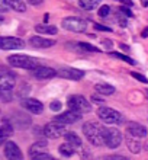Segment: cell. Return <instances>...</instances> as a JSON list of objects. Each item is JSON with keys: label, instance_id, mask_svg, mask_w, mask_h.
<instances>
[{"label": "cell", "instance_id": "1", "mask_svg": "<svg viewBox=\"0 0 148 160\" xmlns=\"http://www.w3.org/2000/svg\"><path fill=\"white\" fill-rule=\"evenodd\" d=\"M83 134L89 143H92L93 146H103L105 140H103V127L99 125L98 122H86L83 125Z\"/></svg>", "mask_w": 148, "mask_h": 160}, {"label": "cell", "instance_id": "2", "mask_svg": "<svg viewBox=\"0 0 148 160\" xmlns=\"http://www.w3.org/2000/svg\"><path fill=\"white\" fill-rule=\"evenodd\" d=\"M7 63L12 67L17 68H26V70H36V60L31 58L29 55H23V54H16V55H10L7 57Z\"/></svg>", "mask_w": 148, "mask_h": 160}, {"label": "cell", "instance_id": "3", "mask_svg": "<svg viewBox=\"0 0 148 160\" xmlns=\"http://www.w3.org/2000/svg\"><path fill=\"white\" fill-rule=\"evenodd\" d=\"M103 140L105 146L109 148H116L122 143V132L118 128L112 127H103Z\"/></svg>", "mask_w": 148, "mask_h": 160}, {"label": "cell", "instance_id": "4", "mask_svg": "<svg viewBox=\"0 0 148 160\" xmlns=\"http://www.w3.org/2000/svg\"><path fill=\"white\" fill-rule=\"evenodd\" d=\"M67 105L70 108V111H76L79 114H86V112H90L92 109V105L90 102H87L84 96L81 95H73L67 99Z\"/></svg>", "mask_w": 148, "mask_h": 160}, {"label": "cell", "instance_id": "5", "mask_svg": "<svg viewBox=\"0 0 148 160\" xmlns=\"http://www.w3.org/2000/svg\"><path fill=\"white\" fill-rule=\"evenodd\" d=\"M98 117L105 124H119L122 121V115L109 106H100L98 109Z\"/></svg>", "mask_w": 148, "mask_h": 160}, {"label": "cell", "instance_id": "6", "mask_svg": "<svg viewBox=\"0 0 148 160\" xmlns=\"http://www.w3.org/2000/svg\"><path fill=\"white\" fill-rule=\"evenodd\" d=\"M63 28L64 29L70 31V32H84L87 29V23H86L84 19L81 18H76V16H71V18H65L63 19Z\"/></svg>", "mask_w": 148, "mask_h": 160}, {"label": "cell", "instance_id": "7", "mask_svg": "<svg viewBox=\"0 0 148 160\" xmlns=\"http://www.w3.org/2000/svg\"><path fill=\"white\" fill-rule=\"evenodd\" d=\"M15 88V73L2 67L0 72V92H12Z\"/></svg>", "mask_w": 148, "mask_h": 160}, {"label": "cell", "instance_id": "8", "mask_svg": "<svg viewBox=\"0 0 148 160\" xmlns=\"http://www.w3.org/2000/svg\"><path fill=\"white\" fill-rule=\"evenodd\" d=\"M3 154L7 160H23V154H22L21 148L13 141H6L3 144Z\"/></svg>", "mask_w": 148, "mask_h": 160}, {"label": "cell", "instance_id": "9", "mask_svg": "<svg viewBox=\"0 0 148 160\" xmlns=\"http://www.w3.org/2000/svg\"><path fill=\"white\" fill-rule=\"evenodd\" d=\"M64 127L63 124H60V122H51V124H47V125L44 127V134H45V137H48V138H60L61 135H65L67 132L64 131Z\"/></svg>", "mask_w": 148, "mask_h": 160}, {"label": "cell", "instance_id": "10", "mask_svg": "<svg viewBox=\"0 0 148 160\" xmlns=\"http://www.w3.org/2000/svg\"><path fill=\"white\" fill-rule=\"evenodd\" d=\"M10 121H12L13 127H16L17 130H26V128L31 125V117L29 115L23 114V112H17V111H15V112L12 114Z\"/></svg>", "mask_w": 148, "mask_h": 160}, {"label": "cell", "instance_id": "11", "mask_svg": "<svg viewBox=\"0 0 148 160\" xmlns=\"http://www.w3.org/2000/svg\"><path fill=\"white\" fill-rule=\"evenodd\" d=\"M25 42L23 39L16 38V37H3L0 39V48L4 51L7 50H19V48H23Z\"/></svg>", "mask_w": 148, "mask_h": 160}, {"label": "cell", "instance_id": "12", "mask_svg": "<svg viewBox=\"0 0 148 160\" xmlns=\"http://www.w3.org/2000/svg\"><path fill=\"white\" fill-rule=\"evenodd\" d=\"M81 115L83 114H79L76 111H67V112H63V114L57 115L54 118V121L60 122V124H63V125H70V124H74V122L80 121Z\"/></svg>", "mask_w": 148, "mask_h": 160}, {"label": "cell", "instance_id": "13", "mask_svg": "<svg viewBox=\"0 0 148 160\" xmlns=\"http://www.w3.org/2000/svg\"><path fill=\"white\" fill-rule=\"evenodd\" d=\"M21 106L23 109L29 111V112H32V114H35V115L41 114L44 111L42 103H41L38 99H32V98H23L21 101Z\"/></svg>", "mask_w": 148, "mask_h": 160}, {"label": "cell", "instance_id": "14", "mask_svg": "<svg viewBox=\"0 0 148 160\" xmlns=\"http://www.w3.org/2000/svg\"><path fill=\"white\" fill-rule=\"evenodd\" d=\"M127 132L135 138H145L148 134L147 128L144 125H141L140 122H135V121H129L127 124Z\"/></svg>", "mask_w": 148, "mask_h": 160}, {"label": "cell", "instance_id": "15", "mask_svg": "<svg viewBox=\"0 0 148 160\" xmlns=\"http://www.w3.org/2000/svg\"><path fill=\"white\" fill-rule=\"evenodd\" d=\"M57 76H60L61 79H67V80H81V77L84 76V72L77 70V68H71V67H63L57 72Z\"/></svg>", "mask_w": 148, "mask_h": 160}, {"label": "cell", "instance_id": "16", "mask_svg": "<svg viewBox=\"0 0 148 160\" xmlns=\"http://www.w3.org/2000/svg\"><path fill=\"white\" fill-rule=\"evenodd\" d=\"M13 134V124L7 117L2 118V130H0V144H4L6 140Z\"/></svg>", "mask_w": 148, "mask_h": 160}, {"label": "cell", "instance_id": "17", "mask_svg": "<svg viewBox=\"0 0 148 160\" xmlns=\"http://www.w3.org/2000/svg\"><path fill=\"white\" fill-rule=\"evenodd\" d=\"M29 44L35 48H51L52 45H55L54 39H48V38H42L38 35H34L29 38Z\"/></svg>", "mask_w": 148, "mask_h": 160}, {"label": "cell", "instance_id": "18", "mask_svg": "<svg viewBox=\"0 0 148 160\" xmlns=\"http://www.w3.org/2000/svg\"><path fill=\"white\" fill-rule=\"evenodd\" d=\"M34 76L38 80H48L57 76V72L51 67H38L34 72Z\"/></svg>", "mask_w": 148, "mask_h": 160}, {"label": "cell", "instance_id": "19", "mask_svg": "<svg viewBox=\"0 0 148 160\" xmlns=\"http://www.w3.org/2000/svg\"><path fill=\"white\" fill-rule=\"evenodd\" d=\"M47 153V141H36L29 147V156L31 159H34L36 156L45 154Z\"/></svg>", "mask_w": 148, "mask_h": 160}, {"label": "cell", "instance_id": "20", "mask_svg": "<svg viewBox=\"0 0 148 160\" xmlns=\"http://www.w3.org/2000/svg\"><path fill=\"white\" fill-rule=\"evenodd\" d=\"M127 147L129 148V152L134 153V154H138L141 152V143L140 140H136L135 137H128L127 135Z\"/></svg>", "mask_w": 148, "mask_h": 160}, {"label": "cell", "instance_id": "21", "mask_svg": "<svg viewBox=\"0 0 148 160\" xmlns=\"http://www.w3.org/2000/svg\"><path fill=\"white\" fill-rule=\"evenodd\" d=\"M94 90H96V93H99V95H105V96H107V95H113L115 93V88L112 86V84H107V83H99L94 86Z\"/></svg>", "mask_w": 148, "mask_h": 160}, {"label": "cell", "instance_id": "22", "mask_svg": "<svg viewBox=\"0 0 148 160\" xmlns=\"http://www.w3.org/2000/svg\"><path fill=\"white\" fill-rule=\"evenodd\" d=\"M64 138H65V143L71 144L73 147H81V138L76 134V132L70 131V132H67V134H65V137H64Z\"/></svg>", "mask_w": 148, "mask_h": 160}, {"label": "cell", "instance_id": "23", "mask_svg": "<svg viewBox=\"0 0 148 160\" xmlns=\"http://www.w3.org/2000/svg\"><path fill=\"white\" fill-rule=\"evenodd\" d=\"M35 31H36V32H41V34H45V35H55L57 34V28H55L54 25H47V23L36 25L35 26Z\"/></svg>", "mask_w": 148, "mask_h": 160}, {"label": "cell", "instance_id": "24", "mask_svg": "<svg viewBox=\"0 0 148 160\" xmlns=\"http://www.w3.org/2000/svg\"><path fill=\"white\" fill-rule=\"evenodd\" d=\"M79 4L84 10H93V9H96L100 4V0H80Z\"/></svg>", "mask_w": 148, "mask_h": 160}, {"label": "cell", "instance_id": "25", "mask_svg": "<svg viewBox=\"0 0 148 160\" xmlns=\"http://www.w3.org/2000/svg\"><path fill=\"white\" fill-rule=\"evenodd\" d=\"M9 4L16 12H25L26 10V3L23 0H9Z\"/></svg>", "mask_w": 148, "mask_h": 160}, {"label": "cell", "instance_id": "26", "mask_svg": "<svg viewBox=\"0 0 148 160\" xmlns=\"http://www.w3.org/2000/svg\"><path fill=\"white\" fill-rule=\"evenodd\" d=\"M58 150H60V153H61L63 156H65V157H70V156L74 154V148H73L71 144H68V143L61 144V146L58 147Z\"/></svg>", "mask_w": 148, "mask_h": 160}, {"label": "cell", "instance_id": "27", "mask_svg": "<svg viewBox=\"0 0 148 160\" xmlns=\"http://www.w3.org/2000/svg\"><path fill=\"white\" fill-rule=\"evenodd\" d=\"M79 47H80L81 50H84V51H92V52H99V51H100L98 47L90 45V44H87V42H80V44H79Z\"/></svg>", "mask_w": 148, "mask_h": 160}, {"label": "cell", "instance_id": "28", "mask_svg": "<svg viewBox=\"0 0 148 160\" xmlns=\"http://www.w3.org/2000/svg\"><path fill=\"white\" fill-rule=\"evenodd\" d=\"M110 55H112V57H115V58L123 60V61H127V63H129V64H134V60H132L131 57H128V55H123V54H121V52H110Z\"/></svg>", "mask_w": 148, "mask_h": 160}, {"label": "cell", "instance_id": "29", "mask_svg": "<svg viewBox=\"0 0 148 160\" xmlns=\"http://www.w3.org/2000/svg\"><path fill=\"white\" fill-rule=\"evenodd\" d=\"M109 12H110V6H107V4H103L100 9H99V16L100 18H105V16H107L109 15Z\"/></svg>", "mask_w": 148, "mask_h": 160}, {"label": "cell", "instance_id": "30", "mask_svg": "<svg viewBox=\"0 0 148 160\" xmlns=\"http://www.w3.org/2000/svg\"><path fill=\"white\" fill-rule=\"evenodd\" d=\"M51 111H54V112H58V111H61V108H63V105H61V102L60 101H52L50 105Z\"/></svg>", "mask_w": 148, "mask_h": 160}, {"label": "cell", "instance_id": "31", "mask_svg": "<svg viewBox=\"0 0 148 160\" xmlns=\"http://www.w3.org/2000/svg\"><path fill=\"white\" fill-rule=\"evenodd\" d=\"M10 8V4H9V0H0V10H2V13L7 12Z\"/></svg>", "mask_w": 148, "mask_h": 160}, {"label": "cell", "instance_id": "32", "mask_svg": "<svg viewBox=\"0 0 148 160\" xmlns=\"http://www.w3.org/2000/svg\"><path fill=\"white\" fill-rule=\"evenodd\" d=\"M131 76L132 77H135L136 80H140V82H142V83H148V79L145 76H142V74H140V73H136V72H132L131 73Z\"/></svg>", "mask_w": 148, "mask_h": 160}, {"label": "cell", "instance_id": "33", "mask_svg": "<svg viewBox=\"0 0 148 160\" xmlns=\"http://www.w3.org/2000/svg\"><path fill=\"white\" fill-rule=\"evenodd\" d=\"M118 21H119V23H121V26H127V25H128L127 16H123V13L121 12V10L118 12Z\"/></svg>", "mask_w": 148, "mask_h": 160}, {"label": "cell", "instance_id": "34", "mask_svg": "<svg viewBox=\"0 0 148 160\" xmlns=\"http://www.w3.org/2000/svg\"><path fill=\"white\" fill-rule=\"evenodd\" d=\"M102 160H129V159H127V157H123V156H119V154H112V156L103 157Z\"/></svg>", "mask_w": 148, "mask_h": 160}, {"label": "cell", "instance_id": "35", "mask_svg": "<svg viewBox=\"0 0 148 160\" xmlns=\"http://www.w3.org/2000/svg\"><path fill=\"white\" fill-rule=\"evenodd\" d=\"M92 102H93V103H96V105H100L102 106L105 101H103V99L99 96V93H98V95H92Z\"/></svg>", "mask_w": 148, "mask_h": 160}, {"label": "cell", "instance_id": "36", "mask_svg": "<svg viewBox=\"0 0 148 160\" xmlns=\"http://www.w3.org/2000/svg\"><path fill=\"white\" fill-rule=\"evenodd\" d=\"M32 160H54V159H52V157H51L50 154H47V153H45V154H41V156L34 157Z\"/></svg>", "mask_w": 148, "mask_h": 160}, {"label": "cell", "instance_id": "37", "mask_svg": "<svg viewBox=\"0 0 148 160\" xmlns=\"http://www.w3.org/2000/svg\"><path fill=\"white\" fill-rule=\"evenodd\" d=\"M29 4H32V6H38V4H41L44 2V0H26Z\"/></svg>", "mask_w": 148, "mask_h": 160}, {"label": "cell", "instance_id": "38", "mask_svg": "<svg viewBox=\"0 0 148 160\" xmlns=\"http://www.w3.org/2000/svg\"><path fill=\"white\" fill-rule=\"evenodd\" d=\"M119 9H121V12L125 13L127 16H132V12H131V10H129L128 8H119Z\"/></svg>", "mask_w": 148, "mask_h": 160}, {"label": "cell", "instance_id": "39", "mask_svg": "<svg viewBox=\"0 0 148 160\" xmlns=\"http://www.w3.org/2000/svg\"><path fill=\"white\" fill-rule=\"evenodd\" d=\"M94 28H96V29H99V31H107V32L110 31V28H107V26H103V25H98V23L94 25Z\"/></svg>", "mask_w": 148, "mask_h": 160}, {"label": "cell", "instance_id": "40", "mask_svg": "<svg viewBox=\"0 0 148 160\" xmlns=\"http://www.w3.org/2000/svg\"><path fill=\"white\" fill-rule=\"evenodd\" d=\"M103 45H105L106 48H112V45H113V44H112V41H110V39H103Z\"/></svg>", "mask_w": 148, "mask_h": 160}, {"label": "cell", "instance_id": "41", "mask_svg": "<svg viewBox=\"0 0 148 160\" xmlns=\"http://www.w3.org/2000/svg\"><path fill=\"white\" fill-rule=\"evenodd\" d=\"M142 37H144V38H147L148 37V28H145V29L142 31Z\"/></svg>", "mask_w": 148, "mask_h": 160}, {"label": "cell", "instance_id": "42", "mask_svg": "<svg viewBox=\"0 0 148 160\" xmlns=\"http://www.w3.org/2000/svg\"><path fill=\"white\" fill-rule=\"evenodd\" d=\"M141 3H142V6H144V8H147V6H148V0H141Z\"/></svg>", "mask_w": 148, "mask_h": 160}, {"label": "cell", "instance_id": "43", "mask_svg": "<svg viewBox=\"0 0 148 160\" xmlns=\"http://www.w3.org/2000/svg\"><path fill=\"white\" fill-rule=\"evenodd\" d=\"M122 2H125V0H122Z\"/></svg>", "mask_w": 148, "mask_h": 160}, {"label": "cell", "instance_id": "44", "mask_svg": "<svg viewBox=\"0 0 148 160\" xmlns=\"http://www.w3.org/2000/svg\"><path fill=\"white\" fill-rule=\"evenodd\" d=\"M147 95H148V92H147Z\"/></svg>", "mask_w": 148, "mask_h": 160}]
</instances>
